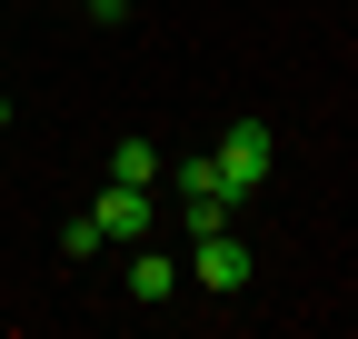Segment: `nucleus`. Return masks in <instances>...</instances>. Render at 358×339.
<instances>
[{"mask_svg":"<svg viewBox=\"0 0 358 339\" xmlns=\"http://www.w3.org/2000/svg\"><path fill=\"white\" fill-rule=\"evenodd\" d=\"M209 160H219V190H229V200H249V190L268 180V170H279V140H268L259 120H229V130H219V150H209Z\"/></svg>","mask_w":358,"mask_h":339,"instance_id":"obj_1","label":"nucleus"},{"mask_svg":"<svg viewBox=\"0 0 358 339\" xmlns=\"http://www.w3.org/2000/svg\"><path fill=\"white\" fill-rule=\"evenodd\" d=\"M189 270H199V289H209V300H239V289H249V249L229 240V220L189 240Z\"/></svg>","mask_w":358,"mask_h":339,"instance_id":"obj_2","label":"nucleus"},{"mask_svg":"<svg viewBox=\"0 0 358 339\" xmlns=\"http://www.w3.org/2000/svg\"><path fill=\"white\" fill-rule=\"evenodd\" d=\"M90 220H100V240H140V230H150V190H129V180H110Z\"/></svg>","mask_w":358,"mask_h":339,"instance_id":"obj_3","label":"nucleus"},{"mask_svg":"<svg viewBox=\"0 0 358 339\" xmlns=\"http://www.w3.org/2000/svg\"><path fill=\"white\" fill-rule=\"evenodd\" d=\"M169 289H179V260L140 249V260H129V300H169Z\"/></svg>","mask_w":358,"mask_h":339,"instance_id":"obj_4","label":"nucleus"},{"mask_svg":"<svg viewBox=\"0 0 358 339\" xmlns=\"http://www.w3.org/2000/svg\"><path fill=\"white\" fill-rule=\"evenodd\" d=\"M110 180L150 190V180H159V150H150V140H120V150H110Z\"/></svg>","mask_w":358,"mask_h":339,"instance_id":"obj_5","label":"nucleus"},{"mask_svg":"<svg viewBox=\"0 0 358 339\" xmlns=\"http://www.w3.org/2000/svg\"><path fill=\"white\" fill-rule=\"evenodd\" d=\"M179 190H189V200H229V190H219V160L199 150V160H179Z\"/></svg>","mask_w":358,"mask_h":339,"instance_id":"obj_6","label":"nucleus"},{"mask_svg":"<svg viewBox=\"0 0 358 339\" xmlns=\"http://www.w3.org/2000/svg\"><path fill=\"white\" fill-rule=\"evenodd\" d=\"M80 11H100V20H110V11H120V0H80Z\"/></svg>","mask_w":358,"mask_h":339,"instance_id":"obj_7","label":"nucleus"},{"mask_svg":"<svg viewBox=\"0 0 358 339\" xmlns=\"http://www.w3.org/2000/svg\"><path fill=\"white\" fill-rule=\"evenodd\" d=\"M0 130H10V100H0Z\"/></svg>","mask_w":358,"mask_h":339,"instance_id":"obj_8","label":"nucleus"}]
</instances>
